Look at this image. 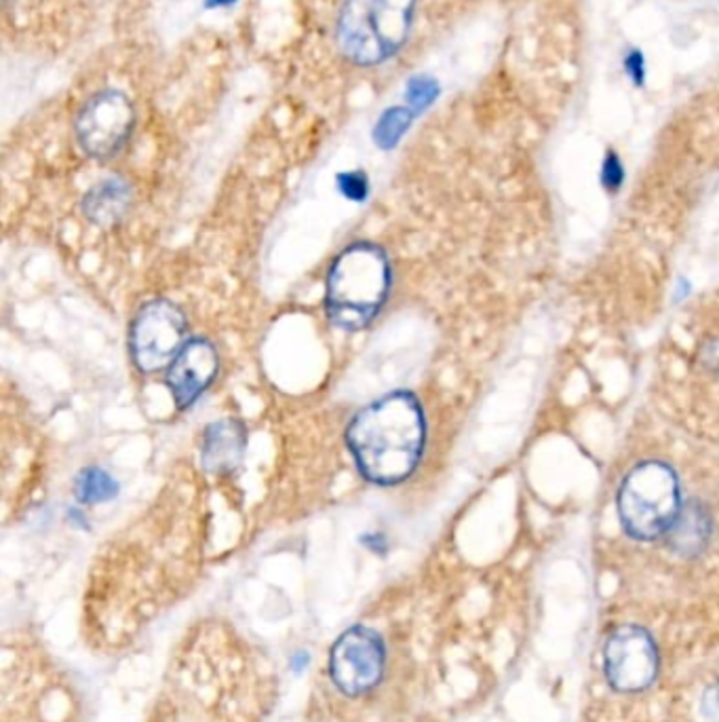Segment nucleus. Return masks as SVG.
<instances>
[{
	"label": "nucleus",
	"mask_w": 719,
	"mask_h": 722,
	"mask_svg": "<svg viewBox=\"0 0 719 722\" xmlns=\"http://www.w3.org/2000/svg\"><path fill=\"white\" fill-rule=\"evenodd\" d=\"M427 439L420 402L408 391L388 393L351 421L346 442L365 480L393 486L416 471Z\"/></svg>",
	"instance_id": "nucleus-1"
},
{
	"label": "nucleus",
	"mask_w": 719,
	"mask_h": 722,
	"mask_svg": "<svg viewBox=\"0 0 719 722\" xmlns=\"http://www.w3.org/2000/svg\"><path fill=\"white\" fill-rule=\"evenodd\" d=\"M390 289V263L383 247L353 243L330 268L325 284V311L346 332L365 330L383 309Z\"/></svg>",
	"instance_id": "nucleus-2"
},
{
	"label": "nucleus",
	"mask_w": 719,
	"mask_h": 722,
	"mask_svg": "<svg viewBox=\"0 0 719 722\" xmlns=\"http://www.w3.org/2000/svg\"><path fill=\"white\" fill-rule=\"evenodd\" d=\"M418 0H342L336 18L340 53L360 68L390 62L408 45Z\"/></svg>",
	"instance_id": "nucleus-3"
},
{
	"label": "nucleus",
	"mask_w": 719,
	"mask_h": 722,
	"mask_svg": "<svg viewBox=\"0 0 719 722\" xmlns=\"http://www.w3.org/2000/svg\"><path fill=\"white\" fill-rule=\"evenodd\" d=\"M616 509L629 537L637 541L667 537L684 509L677 474L663 460L635 465L621 481Z\"/></svg>",
	"instance_id": "nucleus-4"
},
{
	"label": "nucleus",
	"mask_w": 719,
	"mask_h": 722,
	"mask_svg": "<svg viewBox=\"0 0 719 722\" xmlns=\"http://www.w3.org/2000/svg\"><path fill=\"white\" fill-rule=\"evenodd\" d=\"M136 127V108L119 89H101L89 97L74 120L78 146L96 161L119 155Z\"/></svg>",
	"instance_id": "nucleus-5"
},
{
	"label": "nucleus",
	"mask_w": 719,
	"mask_h": 722,
	"mask_svg": "<svg viewBox=\"0 0 719 722\" xmlns=\"http://www.w3.org/2000/svg\"><path fill=\"white\" fill-rule=\"evenodd\" d=\"M186 317L169 300H150L144 305L131 326V358L146 372H159L168 368L184 349Z\"/></svg>",
	"instance_id": "nucleus-6"
},
{
	"label": "nucleus",
	"mask_w": 719,
	"mask_h": 722,
	"mask_svg": "<svg viewBox=\"0 0 719 722\" xmlns=\"http://www.w3.org/2000/svg\"><path fill=\"white\" fill-rule=\"evenodd\" d=\"M603 666L616 691L637 693L652 684L658 670V652L646 629L619 627L605 643Z\"/></svg>",
	"instance_id": "nucleus-7"
},
{
	"label": "nucleus",
	"mask_w": 719,
	"mask_h": 722,
	"mask_svg": "<svg viewBox=\"0 0 719 722\" xmlns=\"http://www.w3.org/2000/svg\"><path fill=\"white\" fill-rule=\"evenodd\" d=\"M383 670V640L367 627L348 629L332 649L330 672L337 689L346 696H360L376 687Z\"/></svg>",
	"instance_id": "nucleus-8"
},
{
	"label": "nucleus",
	"mask_w": 719,
	"mask_h": 722,
	"mask_svg": "<svg viewBox=\"0 0 719 722\" xmlns=\"http://www.w3.org/2000/svg\"><path fill=\"white\" fill-rule=\"evenodd\" d=\"M217 351L210 340L194 338L184 344L168 370V386L180 410L192 404L210 389L217 374Z\"/></svg>",
	"instance_id": "nucleus-9"
},
{
	"label": "nucleus",
	"mask_w": 719,
	"mask_h": 722,
	"mask_svg": "<svg viewBox=\"0 0 719 722\" xmlns=\"http://www.w3.org/2000/svg\"><path fill=\"white\" fill-rule=\"evenodd\" d=\"M247 434L235 418H222L212 423L201 442V465L214 476H226L235 471L245 455Z\"/></svg>",
	"instance_id": "nucleus-10"
},
{
	"label": "nucleus",
	"mask_w": 719,
	"mask_h": 722,
	"mask_svg": "<svg viewBox=\"0 0 719 722\" xmlns=\"http://www.w3.org/2000/svg\"><path fill=\"white\" fill-rule=\"evenodd\" d=\"M131 201V187L122 178H106L85 194L83 214L97 226H115L129 212Z\"/></svg>",
	"instance_id": "nucleus-11"
},
{
	"label": "nucleus",
	"mask_w": 719,
	"mask_h": 722,
	"mask_svg": "<svg viewBox=\"0 0 719 722\" xmlns=\"http://www.w3.org/2000/svg\"><path fill=\"white\" fill-rule=\"evenodd\" d=\"M667 537L677 554L696 555L707 545L711 537V516L700 503L684 506Z\"/></svg>",
	"instance_id": "nucleus-12"
},
{
	"label": "nucleus",
	"mask_w": 719,
	"mask_h": 722,
	"mask_svg": "<svg viewBox=\"0 0 719 722\" xmlns=\"http://www.w3.org/2000/svg\"><path fill=\"white\" fill-rule=\"evenodd\" d=\"M74 492L81 503L96 506V503L112 501L119 495V484L108 471H104L99 467H87L78 474L76 484H74Z\"/></svg>",
	"instance_id": "nucleus-13"
},
{
	"label": "nucleus",
	"mask_w": 719,
	"mask_h": 722,
	"mask_svg": "<svg viewBox=\"0 0 719 722\" xmlns=\"http://www.w3.org/2000/svg\"><path fill=\"white\" fill-rule=\"evenodd\" d=\"M337 187L344 197L353 199V201H361L367 194V180L361 173H344L337 180Z\"/></svg>",
	"instance_id": "nucleus-14"
},
{
	"label": "nucleus",
	"mask_w": 719,
	"mask_h": 722,
	"mask_svg": "<svg viewBox=\"0 0 719 722\" xmlns=\"http://www.w3.org/2000/svg\"><path fill=\"white\" fill-rule=\"evenodd\" d=\"M624 71L629 74L631 83H635L637 87L644 85V81H646V62H644L642 51H637V49L629 51V55L624 57Z\"/></svg>",
	"instance_id": "nucleus-15"
},
{
	"label": "nucleus",
	"mask_w": 719,
	"mask_h": 722,
	"mask_svg": "<svg viewBox=\"0 0 719 722\" xmlns=\"http://www.w3.org/2000/svg\"><path fill=\"white\" fill-rule=\"evenodd\" d=\"M702 714L709 721L719 722V684L702 696Z\"/></svg>",
	"instance_id": "nucleus-16"
},
{
	"label": "nucleus",
	"mask_w": 719,
	"mask_h": 722,
	"mask_svg": "<svg viewBox=\"0 0 719 722\" xmlns=\"http://www.w3.org/2000/svg\"><path fill=\"white\" fill-rule=\"evenodd\" d=\"M621 176H623V169H621V163H619V157L610 155L608 161H605V166H603V180L605 182L610 180V184H616V180H621Z\"/></svg>",
	"instance_id": "nucleus-17"
}]
</instances>
